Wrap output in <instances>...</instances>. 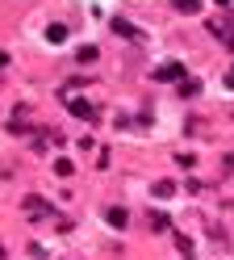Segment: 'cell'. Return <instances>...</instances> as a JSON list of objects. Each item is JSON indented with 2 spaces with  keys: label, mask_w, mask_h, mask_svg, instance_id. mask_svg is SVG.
Returning a JSON list of instances; mask_svg holds the SVG:
<instances>
[{
  "label": "cell",
  "mask_w": 234,
  "mask_h": 260,
  "mask_svg": "<svg viewBox=\"0 0 234 260\" xmlns=\"http://www.w3.org/2000/svg\"><path fill=\"white\" fill-rule=\"evenodd\" d=\"M155 80H163V84H167V80H184V68H180V63H159Z\"/></svg>",
  "instance_id": "cell-1"
},
{
  "label": "cell",
  "mask_w": 234,
  "mask_h": 260,
  "mask_svg": "<svg viewBox=\"0 0 234 260\" xmlns=\"http://www.w3.org/2000/svg\"><path fill=\"white\" fill-rule=\"evenodd\" d=\"M205 29H209V34H217V38H226V42L234 38V34H230V21H226V17H209V21H205Z\"/></svg>",
  "instance_id": "cell-2"
},
{
  "label": "cell",
  "mask_w": 234,
  "mask_h": 260,
  "mask_svg": "<svg viewBox=\"0 0 234 260\" xmlns=\"http://www.w3.org/2000/svg\"><path fill=\"white\" fill-rule=\"evenodd\" d=\"M25 214H29V218H46V214H50V206H46L42 198H25Z\"/></svg>",
  "instance_id": "cell-3"
},
{
  "label": "cell",
  "mask_w": 234,
  "mask_h": 260,
  "mask_svg": "<svg viewBox=\"0 0 234 260\" xmlns=\"http://www.w3.org/2000/svg\"><path fill=\"white\" fill-rule=\"evenodd\" d=\"M109 29H113V34H122V38H142L138 29H134L130 21H122V17H113V21H109Z\"/></svg>",
  "instance_id": "cell-4"
},
{
  "label": "cell",
  "mask_w": 234,
  "mask_h": 260,
  "mask_svg": "<svg viewBox=\"0 0 234 260\" xmlns=\"http://www.w3.org/2000/svg\"><path fill=\"white\" fill-rule=\"evenodd\" d=\"M71 113H75V118H84V122H92V118H96L88 101H71Z\"/></svg>",
  "instance_id": "cell-5"
},
{
  "label": "cell",
  "mask_w": 234,
  "mask_h": 260,
  "mask_svg": "<svg viewBox=\"0 0 234 260\" xmlns=\"http://www.w3.org/2000/svg\"><path fill=\"white\" fill-rule=\"evenodd\" d=\"M46 42H55V46L67 42V25H50V29H46Z\"/></svg>",
  "instance_id": "cell-6"
},
{
  "label": "cell",
  "mask_w": 234,
  "mask_h": 260,
  "mask_svg": "<svg viewBox=\"0 0 234 260\" xmlns=\"http://www.w3.org/2000/svg\"><path fill=\"white\" fill-rule=\"evenodd\" d=\"M126 218H130V214H126L122 206H109V222H113V226H126Z\"/></svg>",
  "instance_id": "cell-7"
},
{
  "label": "cell",
  "mask_w": 234,
  "mask_h": 260,
  "mask_svg": "<svg viewBox=\"0 0 234 260\" xmlns=\"http://www.w3.org/2000/svg\"><path fill=\"white\" fill-rule=\"evenodd\" d=\"M172 193H176L172 181H155V198H172Z\"/></svg>",
  "instance_id": "cell-8"
},
{
  "label": "cell",
  "mask_w": 234,
  "mask_h": 260,
  "mask_svg": "<svg viewBox=\"0 0 234 260\" xmlns=\"http://www.w3.org/2000/svg\"><path fill=\"white\" fill-rule=\"evenodd\" d=\"M96 59V46H80V63H92Z\"/></svg>",
  "instance_id": "cell-9"
},
{
  "label": "cell",
  "mask_w": 234,
  "mask_h": 260,
  "mask_svg": "<svg viewBox=\"0 0 234 260\" xmlns=\"http://www.w3.org/2000/svg\"><path fill=\"white\" fill-rule=\"evenodd\" d=\"M176 9L180 13H197V0H176Z\"/></svg>",
  "instance_id": "cell-10"
},
{
  "label": "cell",
  "mask_w": 234,
  "mask_h": 260,
  "mask_svg": "<svg viewBox=\"0 0 234 260\" xmlns=\"http://www.w3.org/2000/svg\"><path fill=\"white\" fill-rule=\"evenodd\" d=\"M0 68H9V55H0Z\"/></svg>",
  "instance_id": "cell-11"
},
{
  "label": "cell",
  "mask_w": 234,
  "mask_h": 260,
  "mask_svg": "<svg viewBox=\"0 0 234 260\" xmlns=\"http://www.w3.org/2000/svg\"><path fill=\"white\" fill-rule=\"evenodd\" d=\"M226 80H230V84H234V68H230V76H226Z\"/></svg>",
  "instance_id": "cell-12"
},
{
  "label": "cell",
  "mask_w": 234,
  "mask_h": 260,
  "mask_svg": "<svg viewBox=\"0 0 234 260\" xmlns=\"http://www.w3.org/2000/svg\"><path fill=\"white\" fill-rule=\"evenodd\" d=\"M217 5H230V0H217Z\"/></svg>",
  "instance_id": "cell-13"
}]
</instances>
